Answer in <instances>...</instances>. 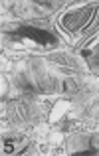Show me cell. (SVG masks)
Masks as SVG:
<instances>
[{
	"label": "cell",
	"mask_w": 99,
	"mask_h": 156,
	"mask_svg": "<svg viewBox=\"0 0 99 156\" xmlns=\"http://www.w3.org/2000/svg\"><path fill=\"white\" fill-rule=\"evenodd\" d=\"M97 65H99V61H97Z\"/></svg>",
	"instance_id": "2"
},
{
	"label": "cell",
	"mask_w": 99,
	"mask_h": 156,
	"mask_svg": "<svg viewBox=\"0 0 99 156\" xmlns=\"http://www.w3.org/2000/svg\"><path fill=\"white\" fill-rule=\"evenodd\" d=\"M18 34L20 36H26V38H30V40H34V42L42 44V46H50V44L53 42V36L52 34L42 32V30H38V28H30V26L18 28Z\"/></svg>",
	"instance_id": "1"
}]
</instances>
